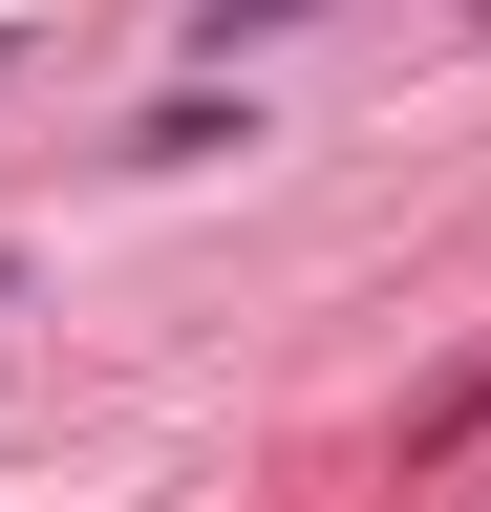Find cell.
I'll list each match as a JSON object with an SVG mask.
<instances>
[{"mask_svg":"<svg viewBox=\"0 0 491 512\" xmlns=\"http://www.w3.org/2000/svg\"><path fill=\"white\" fill-rule=\"evenodd\" d=\"M449 448H491V363H449V384L406 406V470H449Z\"/></svg>","mask_w":491,"mask_h":512,"instance_id":"1","label":"cell"},{"mask_svg":"<svg viewBox=\"0 0 491 512\" xmlns=\"http://www.w3.org/2000/svg\"><path fill=\"white\" fill-rule=\"evenodd\" d=\"M278 22H321V0H193V43L235 64V43H278Z\"/></svg>","mask_w":491,"mask_h":512,"instance_id":"2","label":"cell"}]
</instances>
